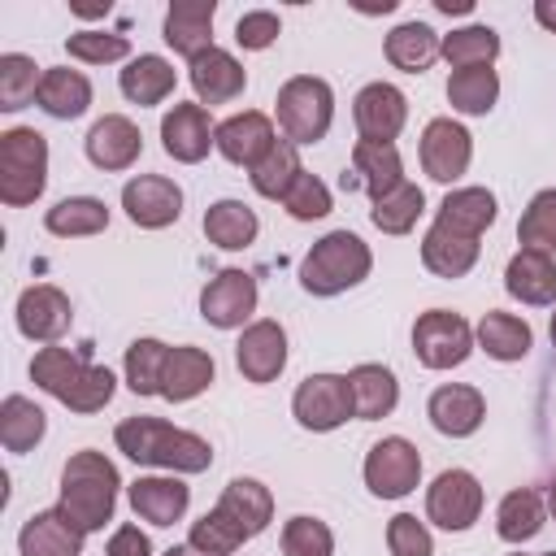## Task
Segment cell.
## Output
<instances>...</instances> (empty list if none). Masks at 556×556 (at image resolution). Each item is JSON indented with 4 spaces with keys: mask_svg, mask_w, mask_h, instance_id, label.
<instances>
[{
    "mask_svg": "<svg viewBox=\"0 0 556 556\" xmlns=\"http://www.w3.org/2000/svg\"><path fill=\"white\" fill-rule=\"evenodd\" d=\"M117 452H126L135 465H156V469H174V473H204L213 465V447L191 434L178 430L161 417H126L113 430Z\"/></svg>",
    "mask_w": 556,
    "mask_h": 556,
    "instance_id": "cell-1",
    "label": "cell"
},
{
    "mask_svg": "<svg viewBox=\"0 0 556 556\" xmlns=\"http://www.w3.org/2000/svg\"><path fill=\"white\" fill-rule=\"evenodd\" d=\"M35 387H43L52 400H61L74 413H100L113 400V374L104 365H91L87 356L70 348H39L30 361Z\"/></svg>",
    "mask_w": 556,
    "mask_h": 556,
    "instance_id": "cell-2",
    "label": "cell"
},
{
    "mask_svg": "<svg viewBox=\"0 0 556 556\" xmlns=\"http://www.w3.org/2000/svg\"><path fill=\"white\" fill-rule=\"evenodd\" d=\"M117 469L104 452H74L61 469V504L83 530H100L104 521H113V504H117Z\"/></svg>",
    "mask_w": 556,
    "mask_h": 556,
    "instance_id": "cell-3",
    "label": "cell"
},
{
    "mask_svg": "<svg viewBox=\"0 0 556 556\" xmlns=\"http://www.w3.org/2000/svg\"><path fill=\"white\" fill-rule=\"evenodd\" d=\"M369 269H374L369 243L352 230H330L300 261V282H304L308 295H339V291L365 282Z\"/></svg>",
    "mask_w": 556,
    "mask_h": 556,
    "instance_id": "cell-4",
    "label": "cell"
},
{
    "mask_svg": "<svg viewBox=\"0 0 556 556\" xmlns=\"http://www.w3.org/2000/svg\"><path fill=\"white\" fill-rule=\"evenodd\" d=\"M48 182V139L30 126L0 135V200L9 208L35 204Z\"/></svg>",
    "mask_w": 556,
    "mask_h": 556,
    "instance_id": "cell-5",
    "label": "cell"
},
{
    "mask_svg": "<svg viewBox=\"0 0 556 556\" xmlns=\"http://www.w3.org/2000/svg\"><path fill=\"white\" fill-rule=\"evenodd\" d=\"M330 117H334L330 83H321V78H313V74H295V78H287V83L278 87V126H282V135H287L295 148L326 139Z\"/></svg>",
    "mask_w": 556,
    "mask_h": 556,
    "instance_id": "cell-6",
    "label": "cell"
},
{
    "mask_svg": "<svg viewBox=\"0 0 556 556\" xmlns=\"http://www.w3.org/2000/svg\"><path fill=\"white\" fill-rule=\"evenodd\" d=\"M469 348H473V330L460 313L430 308L413 321V352L426 369H452L469 356Z\"/></svg>",
    "mask_w": 556,
    "mask_h": 556,
    "instance_id": "cell-7",
    "label": "cell"
},
{
    "mask_svg": "<svg viewBox=\"0 0 556 556\" xmlns=\"http://www.w3.org/2000/svg\"><path fill=\"white\" fill-rule=\"evenodd\" d=\"M291 413H295V421L304 430H317V434H326V430L343 426L348 417H356L352 413L348 374H308L291 395Z\"/></svg>",
    "mask_w": 556,
    "mask_h": 556,
    "instance_id": "cell-8",
    "label": "cell"
},
{
    "mask_svg": "<svg viewBox=\"0 0 556 556\" xmlns=\"http://www.w3.org/2000/svg\"><path fill=\"white\" fill-rule=\"evenodd\" d=\"M417 482H421V456H417V447L408 439L391 434V439H378L369 447V456H365V486L378 500H400Z\"/></svg>",
    "mask_w": 556,
    "mask_h": 556,
    "instance_id": "cell-9",
    "label": "cell"
},
{
    "mask_svg": "<svg viewBox=\"0 0 556 556\" xmlns=\"http://www.w3.org/2000/svg\"><path fill=\"white\" fill-rule=\"evenodd\" d=\"M482 513V486L469 469H443L426 491V517L443 530H469Z\"/></svg>",
    "mask_w": 556,
    "mask_h": 556,
    "instance_id": "cell-10",
    "label": "cell"
},
{
    "mask_svg": "<svg viewBox=\"0 0 556 556\" xmlns=\"http://www.w3.org/2000/svg\"><path fill=\"white\" fill-rule=\"evenodd\" d=\"M252 308H256V278L248 269H222L200 291V317L213 321L217 330L243 326Z\"/></svg>",
    "mask_w": 556,
    "mask_h": 556,
    "instance_id": "cell-11",
    "label": "cell"
},
{
    "mask_svg": "<svg viewBox=\"0 0 556 556\" xmlns=\"http://www.w3.org/2000/svg\"><path fill=\"white\" fill-rule=\"evenodd\" d=\"M122 208H126V217L135 226L161 230V226L178 222V213H182V187L169 182V178H161V174H139V178H130L122 187Z\"/></svg>",
    "mask_w": 556,
    "mask_h": 556,
    "instance_id": "cell-12",
    "label": "cell"
},
{
    "mask_svg": "<svg viewBox=\"0 0 556 556\" xmlns=\"http://www.w3.org/2000/svg\"><path fill=\"white\" fill-rule=\"evenodd\" d=\"M469 156H473V139L460 122L452 117H434L426 130H421V165L434 182H456L465 169H469Z\"/></svg>",
    "mask_w": 556,
    "mask_h": 556,
    "instance_id": "cell-13",
    "label": "cell"
},
{
    "mask_svg": "<svg viewBox=\"0 0 556 556\" xmlns=\"http://www.w3.org/2000/svg\"><path fill=\"white\" fill-rule=\"evenodd\" d=\"M352 117H356L361 139L391 143V139L404 130V122H408V100H404V91L391 87V83H369V87L356 91Z\"/></svg>",
    "mask_w": 556,
    "mask_h": 556,
    "instance_id": "cell-14",
    "label": "cell"
},
{
    "mask_svg": "<svg viewBox=\"0 0 556 556\" xmlns=\"http://www.w3.org/2000/svg\"><path fill=\"white\" fill-rule=\"evenodd\" d=\"M161 143L174 161L195 165L208 156V148H217V126L208 122L204 104H174L161 117Z\"/></svg>",
    "mask_w": 556,
    "mask_h": 556,
    "instance_id": "cell-15",
    "label": "cell"
},
{
    "mask_svg": "<svg viewBox=\"0 0 556 556\" xmlns=\"http://www.w3.org/2000/svg\"><path fill=\"white\" fill-rule=\"evenodd\" d=\"M70 317H74L70 295H65L61 287H52V282L26 287V291L17 295V330H22L26 339H35V343L61 339V334L70 330Z\"/></svg>",
    "mask_w": 556,
    "mask_h": 556,
    "instance_id": "cell-16",
    "label": "cell"
},
{
    "mask_svg": "<svg viewBox=\"0 0 556 556\" xmlns=\"http://www.w3.org/2000/svg\"><path fill=\"white\" fill-rule=\"evenodd\" d=\"M235 365L248 382H274L287 365V330L278 321H252L235 343Z\"/></svg>",
    "mask_w": 556,
    "mask_h": 556,
    "instance_id": "cell-17",
    "label": "cell"
},
{
    "mask_svg": "<svg viewBox=\"0 0 556 556\" xmlns=\"http://www.w3.org/2000/svg\"><path fill=\"white\" fill-rule=\"evenodd\" d=\"M274 143H278V139H274V122H269L265 113H256V109L235 113V117H226V122L217 126V152H222L230 165L256 169V165L269 156Z\"/></svg>",
    "mask_w": 556,
    "mask_h": 556,
    "instance_id": "cell-18",
    "label": "cell"
},
{
    "mask_svg": "<svg viewBox=\"0 0 556 556\" xmlns=\"http://www.w3.org/2000/svg\"><path fill=\"white\" fill-rule=\"evenodd\" d=\"M139 152H143V135H139V126L130 122V117H122V113H109V117H100L91 130H87V161L96 165V169H130L135 161H139Z\"/></svg>",
    "mask_w": 556,
    "mask_h": 556,
    "instance_id": "cell-19",
    "label": "cell"
},
{
    "mask_svg": "<svg viewBox=\"0 0 556 556\" xmlns=\"http://www.w3.org/2000/svg\"><path fill=\"white\" fill-rule=\"evenodd\" d=\"M426 417H430V426H434L439 434L465 439V434H473V430L482 426V417H486V400H482L478 387L447 382V387H439V391L430 395Z\"/></svg>",
    "mask_w": 556,
    "mask_h": 556,
    "instance_id": "cell-20",
    "label": "cell"
},
{
    "mask_svg": "<svg viewBox=\"0 0 556 556\" xmlns=\"http://www.w3.org/2000/svg\"><path fill=\"white\" fill-rule=\"evenodd\" d=\"M83 534L87 530L65 508H43L22 526L17 547H22V556H78L83 552Z\"/></svg>",
    "mask_w": 556,
    "mask_h": 556,
    "instance_id": "cell-21",
    "label": "cell"
},
{
    "mask_svg": "<svg viewBox=\"0 0 556 556\" xmlns=\"http://www.w3.org/2000/svg\"><path fill=\"white\" fill-rule=\"evenodd\" d=\"M213 13H217L213 0H178V4H169V13H165V43L195 61L200 52L213 48Z\"/></svg>",
    "mask_w": 556,
    "mask_h": 556,
    "instance_id": "cell-22",
    "label": "cell"
},
{
    "mask_svg": "<svg viewBox=\"0 0 556 556\" xmlns=\"http://www.w3.org/2000/svg\"><path fill=\"white\" fill-rule=\"evenodd\" d=\"M126 500H130L135 517H143V521H152V526H174V521L187 513L191 491H187V482H178V478H135V482L126 486Z\"/></svg>",
    "mask_w": 556,
    "mask_h": 556,
    "instance_id": "cell-23",
    "label": "cell"
},
{
    "mask_svg": "<svg viewBox=\"0 0 556 556\" xmlns=\"http://www.w3.org/2000/svg\"><path fill=\"white\" fill-rule=\"evenodd\" d=\"M243 83H248V74L226 48H208L191 61V87H195L200 104H226L243 91Z\"/></svg>",
    "mask_w": 556,
    "mask_h": 556,
    "instance_id": "cell-24",
    "label": "cell"
},
{
    "mask_svg": "<svg viewBox=\"0 0 556 556\" xmlns=\"http://www.w3.org/2000/svg\"><path fill=\"white\" fill-rule=\"evenodd\" d=\"M352 187H365L374 200L395 191L404 182V165H400V152L395 143H378V139H356L352 148ZM348 187V182H343Z\"/></svg>",
    "mask_w": 556,
    "mask_h": 556,
    "instance_id": "cell-25",
    "label": "cell"
},
{
    "mask_svg": "<svg viewBox=\"0 0 556 556\" xmlns=\"http://www.w3.org/2000/svg\"><path fill=\"white\" fill-rule=\"evenodd\" d=\"M504 287L521 304H552L556 300V261L547 252L521 248L504 269Z\"/></svg>",
    "mask_w": 556,
    "mask_h": 556,
    "instance_id": "cell-26",
    "label": "cell"
},
{
    "mask_svg": "<svg viewBox=\"0 0 556 556\" xmlns=\"http://www.w3.org/2000/svg\"><path fill=\"white\" fill-rule=\"evenodd\" d=\"M421 261H426V269L439 274V278H460V274H469L473 261H478V239H473V235H460V230H452V226H443V222H434V226L426 230V239H421Z\"/></svg>",
    "mask_w": 556,
    "mask_h": 556,
    "instance_id": "cell-27",
    "label": "cell"
},
{
    "mask_svg": "<svg viewBox=\"0 0 556 556\" xmlns=\"http://www.w3.org/2000/svg\"><path fill=\"white\" fill-rule=\"evenodd\" d=\"M39 109L48 113V117H61V122H74V117H83L87 113V104H91V83H87V74H78V70H65V65H52V70H43V83H39Z\"/></svg>",
    "mask_w": 556,
    "mask_h": 556,
    "instance_id": "cell-28",
    "label": "cell"
},
{
    "mask_svg": "<svg viewBox=\"0 0 556 556\" xmlns=\"http://www.w3.org/2000/svg\"><path fill=\"white\" fill-rule=\"evenodd\" d=\"M213 382V356L200 348H169L165 356V374H161V395L182 404L195 400L204 387Z\"/></svg>",
    "mask_w": 556,
    "mask_h": 556,
    "instance_id": "cell-29",
    "label": "cell"
},
{
    "mask_svg": "<svg viewBox=\"0 0 556 556\" xmlns=\"http://www.w3.org/2000/svg\"><path fill=\"white\" fill-rule=\"evenodd\" d=\"M348 387H352V413L361 421L387 417L395 408V400H400V382H395V374L387 365H356L348 374Z\"/></svg>",
    "mask_w": 556,
    "mask_h": 556,
    "instance_id": "cell-30",
    "label": "cell"
},
{
    "mask_svg": "<svg viewBox=\"0 0 556 556\" xmlns=\"http://www.w3.org/2000/svg\"><path fill=\"white\" fill-rule=\"evenodd\" d=\"M174 83H178L174 65H169L165 56H152V52L135 56V61L122 70V78H117L122 96L135 100V104H161V100L174 91Z\"/></svg>",
    "mask_w": 556,
    "mask_h": 556,
    "instance_id": "cell-31",
    "label": "cell"
},
{
    "mask_svg": "<svg viewBox=\"0 0 556 556\" xmlns=\"http://www.w3.org/2000/svg\"><path fill=\"white\" fill-rule=\"evenodd\" d=\"M443 226L460 230V235H473L482 239V230L495 222V195L486 187H460V191H447L443 204H439V217Z\"/></svg>",
    "mask_w": 556,
    "mask_h": 556,
    "instance_id": "cell-32",
    "label": "cell"
},
{
    "mask_svg": "<svg viewBox=\"0 0 556 556\" xmlns=\"http://www.w3.org/2000/svg\"><path fill=\"white\" fill-rule=\"evenodd\" d=\"M204 235H208V243L239 252L256 239V213L243 200H217L204 208Z\"/></svg>",
    "mask_w": 556,
    "mask_h": 556,
    "instance_id": "cell-33",
    "label": "cell"
},
{
    "mask_svg": "<svg viewBox=\"0 0 556 556\" xmlns=\"http://www.w3.org/2000/svg\"><path fill=\"white\" fill-rule=\"evenodd\" d=\"M439 35L426 26V22H404V26H395L391 35H387V61L395 65V70H404V74H421V70H430V61L439 56Z\"/></svg>",
    "mask_w": 556,
    "mask_h": 556,
    "instance_id": "cell-34",
    "label": "cell"
},
{
    "mask_svg": "<svg viewBox=\"0 0 556 556\" xmlns=\"http://www.w3.org/2000/svg\"><path fill=\"white\" fill-rule=\"evenodd\" d=\"M495 96H500V74L491 65H469V70H452L447 78V100L456 113H469V117H482L495 109Z\"/></svg>",
    "mask_w": 556,
    "mask_h": 556,
    "instance_id": "cell-35",
    "label": "cell"
},
{
    "mask_svg": "<svg viewBox=\"0 0 556 556\" xmlns=\"http://www.w3.org/2000/svg\"><path fill=\"white\" fill-rule=\"evenodd\" d=\"M43 226L61 239H83V235H100L109 226V208L104 200L96 195H70V200H56L43 217Z\"/></svg>",
    "mask_w": 556,
    "mask_h": 556,
    "instance_id": "cell-36",
    "label": "cell"
},
{
    "mask_svg": "<svg viewBox=\"0 0 556 556\" xmlns=\"http://www.w3.org/2000/svg\"><path fill=\"white\" fill-rule=\"evenodd\" d=\"M473 339H478V348H482L486 356H495V361H521V356L530 352V343H534L530 326H526L521 317H513V313H486V317L478 321Z\"/></svg>",
    "mask_w": 556,
    "mask_h": 556,
    "instance_id": "cell-37",
    "label": "cell"
},
{
    "mask_svg": "<svg viewBox=\"0 0 556 556\" xmlns=\"http://www.w3.org/2000/svg\"><path fill=\"white\" fill-rule=\"evenodd\" d=\"M217 504H222L248 534H261V530L269 526V517H274V495H269V486H261L256 478H230Z\"/></svg>",
    "mask_w": 556,
    "mask_h": 556,
    "instance_id": "cell-38",
    "label": "cell"
},
{
    "mask_svg": "<svg viewBox=\"0 0 556 556\" xmlns=\"http://www.w3.org/2000/svg\"><path fill=\"white\" fill-rule=\"evenodd\" d=\"M495 530L504 543H526L543 530V495L521 486V491H508L495 508Z\"/></svg>",
    "mask_w": 556,
    "mask_h": 556,
    "instance_id": "cell-39",
    "label": "cell"
},
{
    "mask_svg": "<svg viewBox=\"0 0 556 556\" xmlns=\"http://www.w3.org/2000/svg\"><path fill=\"white\" fill-rule=\"evenodd\" d=\"M48 421H43V408L26 395H4L0 404V443L9 452H30L39 439H43Z\"/></svg>",
    "mask_w": 556,
    "mask_h": 556,
    "instance_id": "cell-40",
    "label": "cell"
},
{
    "mask_svg": "<svg viewBox=\"0 0 556 556\" xmlns=\"http://www.w3.org/2000/svg\"><path fill=\"white\" fill-rule=\"evenodd\" d=\"M243 539H252V534H248V530L217 504L213 513H204V517L191 526L187 547L200 552V556H235V552L243 547Z\"/></svg>",
    "mask_w": 556,
    "mask_h": 556,
    "instance_id": "cell-41",
    "label": "cell"
},
{
    "mask_svg": "<svg viewBox=\"0 0 556 556\" xmlns=\"http://www.w3.org/2000/svg\"><path fill=\"white\" fill-rule=\"evenodd\" d=\"M421 208H426V195H421V187H413V182H400L395 191H387V195H378V200H374L369 217H374V226H378L382 235H408V230L417 226Z\"/></svg>",
    "mask_w": 556,
    "mask_h": 556,
    "instance_id": "cell-42",
    "label": "cell"
},
{
    "mask_svg": "<svg viewBox=\"0 0 556 556\" xmlns=\"http://www.w3.org/2000/svg\"><path fill=\"white\" fill-rule=\"evenodd\" d=\"M39 83H43V70L30 56H22V52H4L0 56V109L4 113L26 109L39 96Z\"/></svg>",
    "mask_w": 556,
    "mask_h": 556,
    "instance_id": "cell-43",
    "label": "cell"
},
{
    "mask_svg": "<svg viewBox=\"0 0 556 556\" xmlns=\"http://www.w3.org/2000/svg\"><path fill=\"white\" fill-rule=\"evenodd\" d=\"M300 174H304V165H300L295 143H291V139H278V143L269 148V156L252 169V187H256L265 200H282Z\"/></svg>",
    "mask_w": 556,
    "mask_h": 556,
    "instance_id": "cell-44",
    "label": "cell"
},
{
    "mask_svg": "<svg viewBox=\"0 0 556 556\" xmlns=\"http://www.w3.org/2000/svg\"><path fill=\"white\" fill-rule=\"evenodd\" d=\"M439 52L447 56V65L469 70V65H491L500 56V35L491 26H460L452 35H443Z\"/></svg>",
    "mask_w": 556,
    "mask_h": 556,
    "instance_id": "cell-45",
    "label": "cell"
},
{
    "mask_svg": "<svg viewBox=\"0 0 556 556\" xmlns=\"http://www.w3.org/2000/svg\"><path fill=\"white\" fill-rule=\"evenodd\" d=\"M165 356H169V348L161 339H135L126 348V382L135 395H161Z\"/></svg>",
    "mask_w": 556,
    "mask_h": 556,
    "instance_id": "cell-46",
    "label": "cell"
},
{
    "mask_svg": "<svg viewBox=\"0 0 556 556\" xmlns=\"http://www.w3.org/2000/svg\"><path fill=\"white\" fill-rule=\"evenodd\" d=\"M517 239H521V248H534V252H547V256L556 252V187L539 191L526 204V213L517 222Z\"/></svg>",
    "mask_w": 556,
    "mask_h": 556,
    "instance_id": "cell-47",
    "label": "cell"
},
{
    "mask_svg": "<svg viewBox=\"0 0 556 556\" xmlns=\"http://www.w3.org/2000/svg\"><path fill=\"white\" fill-rule=\"evenodd\" d=\"M334 534L321 517H291L282 526V556H330Z\"/></svg>",
    "mask_w": 556,
    "mask_h": 556,
    "instance_id": "cell-48",
    "label": "cell"
},
{
    "mask_svg": "<svg viewBox=\"0 0 556 556\" xmlns=\"http://www.w3.org/2000/svg\"><path fill=\"white\" fill-rule=\"evenodd\" d=\"M282 204H287V213H291L295 222H317V217L330 213V187H326L317 174L304 169V174L291 182V191L282 195Z\"/></svg>",
    "mask_w": 556,
    "mask_h": 556,
    "instance_id": "cell-49",
    "label": "cell"
},
{
    "mask_svg": "<svg viewBox=\"0 0 556 556\" xmlns=\"http://www.w3.org/2000/svg\"><path fill=\"white\" fill-rule=\"evenodd\" d=\"M65 52L74 61H87V65H104V61H122L130 52L126 35H109V30H78L65 39Z\"/></svg>",
    "mask_w": 556,
    "mask_h": 556,
    "instance_id": "cell-50",
    "label": "cell"
},
{
    "mask_svg": "<svg viewBox=\"0 0 556 556\" xmlns=\"http://www.w3.org/2000/svg\"><path fill=\"white\" fill-rule=\"evenodd\" d=\"M387 547H391V556H430L434 539L413 513H395L387 526Z\"/></svg>",
    "mask_w": 556,
    "mask_h": 556,
    "instance_id": "cell-51",
    "label": "cell"
},
{
    "mask_svg": "<svg viewBox=\"0 0 556 556\" xmlns=\"http://www.w3.org/2000/svg\"><path fill=\"white\" fill-rule=\"evenodd\" d=\"M278 13H269V9H252V13H243L239 22H235V39H239V48H252V52H261V48H269L274 39H278Z\"/></svg>",
    "mask_w": 556,
    "mask_h": 556,
    "instance_id": "cell-52",
    "label": "cell"
},
{
    "mask_svg": "<svg viewBox=\"0 0 556 556\" xmlns=\"http://www.w3.org/2000/svg\"><path fill=\"white\" fill-rule=\"evenodd\" d=\"M109 556H152V543L139 526H117L109 539Z\"/></svg>",
    "mask_w": 556,
    "mask_h": 556,
    "instance_id": "cell-53",
    "label": "cell"
},
{
    "mask_svg": "<svg viewBox=\"0 0 556 556\" xmlns=\"http://www.w3.org/2000/svg\"><path fill=\"white\" fill-rule=\"evenodd\" d=\"M534 22H539L543 30H556V0H539V4H534Z\"/></svg>",
    "mask_w": 556,
    "mask_h": 556,
    "instance_id": "cell-54",
    "label": "cell"
},
{
    "mask_svg": "<svg viewBox=\"0 0 556 556\" xmlns=\"http://www.w3.org/2000/svg\"><path fill=\"white\" fill-rule=\"evenodd\" d=\"M434 9H439V13H469L473 0H434Z\"/></svg>",
    "mask_w": 556,
    "mask_h": 556,
    "instance_id": "cell-55",
    "label": "cell"
},
{
    "mask_svg": "<svg viewBox=\"0 0 556 556\" xmlns=\"http://www.w3.org/2000/svg\"><path fill=\"white\" fill-rule=\"evenodd\" d=\"M74 13H78V17H104L109 4H74Z\"/></svg>",
    "mask_w": 556,
    "mask_h": 556,
    "instance_id": "cell-56",
    "label": "cell"
},
{
    "mask_svg": "<svg viewBox=\"0 0 556 556\" xmlns=\"http://www.w3.org/2000/svg\"><path fill=\"white\" fill-rule=\"evenodd\" d=\"M165 556H200V552H191V547H169Z\"/></svg>",
    "mask_w": 556,
    "mask_h": 556,
    "instance_id": "cell-57",
    "label": "cell"
},
{
    "mask_svg": "<svg viewBox=\"0 0 556 556\" xmlns=\"http://www.w3.org/2000/svg\"><path fill=\"white\" fill-rule=\"evenodd\" d=\"M547 508H552V517H556V482H552V491H547Z\"/></svg>",
    "mask_w": 556,
    "mask_h": 556,
    "instance_id": "cell-58",
    "label": "cell"
},
{
    "mask_svg": "<svg viewBox=\"0 0 556 556\" xmlns=\"http://www.w3.org/2000/svg\"><path fill=\"white\" fill-rule=\"evenodd\" d=\"M552 343H556V313H552Z\"/></svg>",
    "mask_w": 556,
    "mask_h": 556,
    "instance_id": "cell-59",
    "label": "cell"
},
{
    "mask_svg": "<svg viewBox=\"0 0 556 556\" xmlns=\"http://www.w3.org/2000/svg\"><path fill=\"white\" fill-rule=\"evenodd\" d=\"M543 556H556V552H543Z\"/></svg>",
    "mask_w": 556,
    "mask_h": 556,
    "instance_id": "cell-60",
    "label": "cell"
},
{
    "mask_svg": "<svg viewBox=\"0 0 556 556\" xmlns=\"http://www.w3.org/2000/svg\"><path fill=\"white\" fill-rule=\"evenodd\" d=\"M517 556H526V552H517Z\"/></svg>",
    "mask_w": 556,
    "mask_h": 556,
    "instance_id": "cell-61",
    "label": "cell"
}]
</instances>
